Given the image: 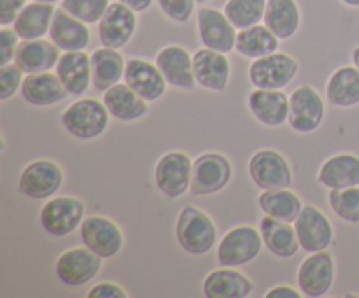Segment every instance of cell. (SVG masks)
Masks as SVG:
<instances>
[{
    "label": "cell",
    "mask_w": 359,
    "mask_h": 298,
    "mask_svg": "<svg viewBox=\"0 0 359 298\" xmlns=\"http://www.w3.org/2000/svg\"><path fill=\"white\" fill-rule=\"evenodd\" d=\"M217 230L209 214L186 205L175 221V238L186 252L195 256L207 255L216 244Z\"/></svg>",
    "instance_id": "6da1fadb"
},
{
    "label": "cell",
    "mask_w": 359,
    "mask_h": 298,
    "mask_svg": "<svg viewBox=\"0 0 359 298\" xmlns=\"http://www.w3.org/2000/svg\"><path fill=\"white\" fill-rule=\"evenodd\" d=\"M109 116L104 102L95 98H83L74 102L62 114V123L67 132L81 140H91L100 137L109 126Z\"/></svg>",
    "instance_id": "7a4b0ae2"
},
{
    "label": "cell",
    "mask_w": 359,
    "mask_h": 298,
    "mask_svg": "<svg viewBox=\"0 0 359 298\" xmlns=\"http://www.w3.org/2000/svg\"><path fill=\"white\" fill-rule=\"evenodd\" d=\"M41 226L51 237H67L84 221V202L77 196H56L42 205Z\"/></svg>",
    "instance_id": "3957f363"
},
{
    "label": "cell",
    "mask_w": 359,
    "mask_h": 298,
    "mask_svg": "<svg viewBox=\"0 0 359 298\" xmlns=\"http://www.w3.org/2000/svg\"><path fill=\"white\" fill-rule=\"evenodd\" d=\"M262 248V231L255 230L248 224L237 226L221 238L219 245H217V263L221 266H231V269L248 265L259 255Z\"/></svg>",
    "instance_id": "277c9868"
},
{
    "label": "cell",
    "mask_w": 359,
    "mask_h": 298,
    "mask_svg": "<svg viewBox=\"0 0 359 298\" xmlns=\"http://www.w3.org/2000/svg\"><path fill=\"white\" fill-rule=\"evenodd\" d=\"M298 69L300 65L293 56L276 51L263 58L252 60L249 67V79L255 88L283 90L297 77Z\"/></svg>",
    "instance_id": "5b68a950"
},
{
    "label": "cell",
    "mask_w": 359,
    "mask_h": 298,
    "mask_svg": "<svg viewBox=\"0 0 359 298\" xmlns=\"http://www.w3.org/2000/svg\"><path fill=\"white\" fill-rule=\"evenodd\" d=\"M193 161L181 151L163 154L154 168V182L168 198H179L191 188Z\"/></svg>",
    "instance_id": "8992f818"
},
{
    "label": "cell",
    "mask_w": 359,
    "mask_h": 298,
    "mask_svg": "<svg viewBox=\"0 0 359 298\" xmlns=\"http://www.w3.org/2000/svg\"><path fill=\"white\" fill-rule=\"evenodd\" d=\"M298 290L309 298H321L332 290L335 280V262L328 249L311 252L298 269Z\"/></svg>",
    "instance_id": "52a82bcc"
},
{
    "label": "cell",
    "mask_w": 359,
    "mask_h": 298,
    "mask_svg": "<svg viewBox=\"0 0 359 298\" xmlns=\"http://www.w3.org/2000/svg\"><path fill=\"white\" fill-rule=\"evenodd\" d=\"M231 179V163L219 153L200 154L193 161L191 193L195 196L214 195L226 188Z\"/></svg>",
    "instance_id": "ba28073f"
},
{
    "label": "cell",
    "mask_w": 359,
    "mask_h": 298,
    "mask_svg": "<svg viewBox=\"0 0 359 298\" xmlns=\"http://www.w3.org/2000/svg\"><path fill=\"white\" fill-rule=\"evenodd\" d=\"M249 175L259 189H283L293 184V172L280 153L262 149L249 160Z\"/></svg>",
    "instance_id": "9c48e42d"
},
{
    "label": "cell",
    "mask_w": 359,
    "mask_h": 298,
    "mask_svg": "<svg viewBox=\"0 0 359 298\" xmlns=\"http://www.w3.org/2000/svg\"><path fill=\"white\" fill-rule=\"evenodd\" d=\"M63 182V172L51 160H35L23 168L18 181L21 195L32 200H46L55 195Z\"/></svg>",
    "instance_id": "30bf717a"
},
{
    "label": "cell",
    "mask_w": 359,
    "mask_h": 298,
    "mask_svg": "<svg viewBox=\"0 0 359 298\" xmlns=\"http://www.w3.org/2000/svg\"><path fill=\"white\" fill-rule=\"evenodd\" d=\"M200 41L205 48L228 55L237 46V28L233 27L224 11L202 7L196 13Z\"/></svg>",
    "instance_id": "8fae6325"
},
{
    "label": "cell",
    "mask_w": 359,
    "mask_h": 298,
    "mask_svg": "<svg viewBox=\"0 0 359 298\" xmlns=\"http://www.w3.org/2000/svg\"><path fill=\"white\" fill-rule=\"evenodd\" d=\"M102 259L90 248H74L62 252L56 259V276L65 286L79 287L90 283L98 276L102 269Z\"/></svg>",
    "instance_id": "7c38bea8"
},
{
    "label": "cell",
    "mask_w": 359,
    "mask_h": 298,
    "mask_svg": "<svg viewBox=\"0 0 359 298\" xmlns=\"http://www.w3.org/2000/svg\"><path fill=\"white\" fill-rule=\"evenodd\" d=\"M135 28V11L118 0L107 7L102 20L98 21V39L104 48L121 49L132 41Z\"/></svg>",
    "instance_id": "4fadbf2b"
},
{
    "label": "cell",
    "mask_w": 359,
    "mask_h": 298,
    "mask_svg": "<svg viewBox=\"0 0 359 298\" xmlns=\"http://www.w3.org/2000/svg\"><path fill=\"white\" fill-rule=\"evenodd\" d=\"M325 119V104L312 86H300L290 97V123L298 133H312Z\"/></svg>",
    "instance_id": "5bb4252c"
},
{
    "label": "cell",
    "mask_w": 359,
    "mask_h": 298,
    "mask_svg": "<svg viewBox=\"0 0 359 298\" xmlns=\"http://www.w3.org/2000/svg\"><path fill=\"white\" fill-rule=\"evenodd\" d=\"M81 238L84 245L97 252L100 258H114L123 248V231L112 219L104 216L84 217L81 223Z\"/></svg>",
    "instance_id": "9a60e30c"
},
{
    "label": "cell",
    "mask_w": 359,
    "mask_h": 298,
    "mask_svg": "<svg viewBox=\"0 0 359 298\" xmlns=\"http://www.w3.org/2000/svg\"><path fill=\"white\" fill-rule=\"evenodd\" d=\"M300 248L307 252L325 251L333 242V226L328 217L314 205H304L294 221Z\"/></svg>",
    "instance_id": "2e32d148"
},
{
    "label": "cell",
    "mask_w": 359,
    "mask_h": 298,
    "mask_svg": "<svg viewBox=\"0 0 359 298\" xmlns=\"http://www.w3.org/2000/svg\"><path fill=\"white\" fill-rule=\"evenodd\" d=\"M196 84L210 91H224L230 83V62L226 55L203 46L193 55Z\"/></svg>",
    "instance_id": "e0dca14e"
},
{
    "label": "cell",
    "mask_w": 359,
    "mask_h": 298,
    "mask_svg": "<svg viewBox=\"0 0 359 298\" xmlns=\"http://www.w3.org/2000/svg\"><path fill=\"white\" fill-rule=\"evenodd\" d=\"M125 83L146 102H154L163 97L167 81L158 65L140 58H130L125 67Z\"/></svg>",
    "instance_id": "ac0fdd59"
},
{
    "label": "cell",
    "mask_w": 359,
    "mask_h": 298,
    "mask_svg": "<svg viewBox=\"0 0 359 298\" xmlns=\"http://www.w3.org/2000/svg\"><path fill=\"white\" fill-rule=\"evenodd\" d=\"M60 51L62 49L53 41L46 39H34V41L20 42L14 56V63L23 70L25 74H41L49 72L58 65Z\"/></svg>",
    "instance_id": "d6986e66"
},
{
    "label": "cell",
    "mask_w": 359,
    "mask_h": 298,
    "mask_svg": "<svg viewBox=\"0 0 359 298\" xmlns=\"http://www.w3.org/2000/svg\"><path fill=\"white\" fill-rule=\"evenodd\" d=\"M156 65L170 86L191 90L195 86L193 56L181 46H167L156 55Z\"/></svg>",
    "instance_id": "ffe728a7"
},
{
    "label": "cell",
    "mask_w": 359,
    "mask_h": 298,
    "mask_svg": "<svg viewBox=\"0 0 359 298\" xmlns=\"http://www.w3.org/2000/svg\"><path fill=\"white\" fill-rule=\"evenodd\" d=\"M69 91L62 84L60 77L51 72L27 74L21 84V97L34 107H49L65 100Z\"/></svg>",
    "instance_id": "44dd1931"
},
{
    "label": "cell",
    "mask_w": 359,
    "mask_h": 298,
    "mask_svg": "<svg viewBox=\"0 0 359 298\" xmlns=\"http://www.w3.org/2000/svg\"><path fill=\"white\" fill-rule=\"evenodd\" d=\"M202 290L207 298H248L255 293V284L238 270L221 266L205 277Z\"/></svg>",
    "instance_id": "7402d4cb"
},
{
    "label": "cell",
    "mask_w": 359,
    "mask_h": 298,
    "mask_svg": "<svg viewBox=\"0 0 359 298\" xmlns=\"http://www.w3.org/2000/svg\"><path fill=\"white\" fill-rule=\"evenodd\" d=\"M249 111L262 125L280 126L290 118V98L280 90L256 88L248 98Z\"/></svg>",
    "instance_id": "603a6c76"
},
{
    "label": "cell",
    "mask_w": 359,
    "mask_h": 298,
    "mask_svg": "<svg viewBox=\"0 0 359 298\" xmlns=\"http://www.w3.org/2000/svg\"><path fill=\"white\" fill-rule=\"evenodd\" d=\"M49 37L62 51H84L90 44V30L86 23L70 16L62 7L55 11Z\"/></svg>",
    "instance_id": "cb8c5ba5"
},
{
    "label": "cell",
    "mask_w": 359,
    "mask_h": 298,
    "mask_svg": "<svg viewBox=\"0 0 359 298\" xmlns=\"http://www.w3.org/2000/svg\"><path fill=\"white\" fill-rule=\"evenodd\" d=\"M56 76L69 95H83L91 83V60L84 51H65L56 65Z\"/></svg>",
    "instance_id": "d4e9b609"
},
{
    "label": "cell",
    "mask_w": 359,
    "mask_h": 298,
    "mask_svg": "<svg viewBox=\"0 0 359 298\" xmlns=\"http://www.w3.org/2000/svg\"><path fill=\"white\" fill-rule=\"evenodd\" d=\"M259 231H262L263 244L277 258H293L302 249L297 230L286 221H279L265 214V217L259 221Z\"/></svg>",
    "instance_id": "484cf974"
},
{
    "label": "cell",
    "mask_w": 359,
    "mask_h": 298,
    "mask_svg": "<svg viewBox=\"0 0 359 298\" xmlns=\"http://www.w3.org/2000/svg\"><path fill=\"white\" fill-rule=\"evenodd\" d=\"M111 112L112 118L119 121H137L147 114V104L142 97L135 93L128 84H114L104 91V100H102Z\"/></svg>",
    "instance_id": "4316f807"
},
{
    "label": "cell",
    "mask_w": 359,
    "mask_h": 298,
    "mask_svg": "<svg viewBox=\"0 0 359 298\" xmlns=\"http://www.w3.org/2000/svg\"><path fill=\"white\" fill-rule=\"evenodd\" d=\"M55 11V4H42L32 0L21 9V13L14 20V32L20 35L21 41L42 39L46 34H49Z\"/></svg>",
    "instance_id": "83f0119b"
},
{
    "label": "cell",
    "mask_w": 359,
    "mask_h": 298,
    "mask_svg": "<svg viewBox=\"0 0 359 298\" xmlns=\"http://www.w3.org/2000/svg\"><path fill=\"white\" fill-rule=\"evenodd\" d=\"M91 60V83L95 90L107 91L114 84L119 83V79L125 77V60L116 49L100 48L95 49L90 55Z\"/></svg>",
    "instance_id": "f1b7e54d"
},
{
    "label": "cell",
    "mask_w": 359,
    "mask_h": 298,
    "mask_svg": "<svg viewBox=\"0 0 359 298\" xmlns=\"http://www.w3.org/2000/svg\"><path fill=\"white\" fill-rule=\"evenodd\" d=\"M318 181L330 189L359 186V158L354 154H335L319 168Z\"/></svg>",
    "instance_id": "f546056e"
},
{
    "label": "cell",
    "mask_w": 359,
    "mask_h": 298,
    "mask_svg": "<svg viewBox=\"0 0 359 298\" xmlns=\"http://www.w3.org/2000/svg\"><path fill=\"white\" fill-rule=\"evenodd\" d=\"M300 7L297 0H266L265 21L266 27L279 37V41H287L300 28Z\"/></svg>",
    "instance_id": "4dcf8cb0"
},
{
    "label": "cell",
    "mask_w": 359,
    "mask_h": 298,
    "mask_svg": "<svg viewBox=\"0 0 359 298\" xmlns=\"http://www.w3.org/2000/svg\"><path fill=\"white\" fill-rule=\"evenodd\" d=\"M258 205L263 210V214L276 217L279 221H286V223H294L300 216L302 209H304L300 196L291 191L290 188L265 189L258 196Z\"/></svg>",
    "instance_id": "1f68e13d"
},
{
    "label": "cell",
    "mask_w": 359,
    "mask_h": 298,
    "mask_svg": "<svg viewBox=\"0 0 359 298\" xmlns=\"http://www.w3.org/2000/svg\"><path fill=\"white\" fill-rule=\"evenodd\" d=\"M326 97L335 107H354L359 104V69L342 67L330 76Z\"/></svg>",
    "instance_id": "d6a6232c"
},
{
    "label": "cell",
    "mask_w": 359,
    "mask_h": 298,
    "mask_svg": "<svg viewBox=\"0 0 359 298\" xmlns=\"http://www.w3.org/2000/svg\"><path fill=\"white\" fill-rule=\"evenodd\" d=\"M235 49L245 58L258 60L279 49V37H276V34L266 25L258 23L255 27L238 30Z\"/></svg>",
    "instance_id": "836d02e7"
},
{
    "label": "cell",
    "mask_w": 359,
    "mask_h": 298,
    "mask_svg": "<svg viewBox=\"0 0 359 298\" xmlns=\"http://www.w3.org/2000/svg\"><path fill=\"white\" fill-rule=\"evenodd\" d=\"M266 0H228L224 14L237 30L255 27L265 18Z\"/></svg>",
    "instance_id": "e575fe53"
},
{
    "label": "cell",
    "mask_w": 359,
    "mask_h": 298,
    "mask_svg": "<svg viewBox=\"0 0 359 298\" xmlns=\"http://www.w3.org/2000/svg\"><path fill=\"white\" fill-rule=\"evenodd\" d=\"M330 207L340 219L347 223H359V188L332 189L328 195Z\"/></svg>",
    "instance_id": "d590c367"
},
{
    "label": "cell",
    "mask_w": 359,
    "mask_h": 298,
    "mask_svg": "<svg viewBox=\"0 0 359 298\" xmlns=\"http://www.w3.org/2000/svg\"><path fill=\"white\" fill-rule=\"evenodd\" d=\"M111 6L109 0H62L60 7L86 25L98 23Z\"/></svg>",
    "instance_id": "8d00e7d4"
},
{
    "label": "cell",
    "mask_w": 359,
    "mask_h": 298,
    "mask_svg": "<svg viewBox=\"0 0 359 298\" xmlns=\"http://www.w3.org/2000/svg\"><path fill=\"white\" fill-rule=\"evenodd\" d=\"M23 70L16 63H7L0 67V100H9L23 84Z\"/></svg>",
    "instance_id": "74e56055"
},
{
    "label": "cell",
    "mask_w": 359,
    "mask_h": 298,
    "mask_svg": "<svg viewBox=\"0 0 359 298\" xmlns=\"http://www.w3.org/2000/svg\"><path fill=\"white\" fill-rule=\"evenodd\" d=\"M196 0H158L161 13L175 23H186L195 13Z\"/></svg>",
    "instance_id": "f35d334b"
},
{
    "label": "cell",
    "mask_w": 359,
    "mask_h": 298,
    "mask_svg": "<svg viewBox=\"0 0 359 298\" xmlns=\"http://www.w3.org/2000/svg\"><path fill=\"white\" fill-rule=\"evenodd\" d=\"M18 39H20V35L14 32V28L11 30V28L2 27V30H0V65H7L11 60H14L16 49L20 46Z\"/></svg>",
    "instance_id": "ab89813d"
},
{
    "label": "cell",
    "mask_w": 359,
    "mask_h": 298,
    "mask_svg": "<svg viewBox=\"0 0 359 298\" xmlns=\"http://www.w3.org/2000/svg\"><path fill=\"white\" fill-rule=\"evenodd\" d=\"M25 6L27 0H0V25L2 27L13 25Z\"/></svg>",
    "instance_id": "60d3db41"
},
{
    "label": "cell",
    "mask_w": 359,
    "mask_h": 298,
    "mask_svg": "<svg viewBox=\"0 0 359 298\" xmlns=\"http://www.w3.org/2000/svg\"><path fill=\"white\" fill-rule=\"evenodd\" d=\"M97 297H102V298H126V297H128V293H126V291L123 290L119 284L98 283V284H95V286L91 287L90 291H88V298H97Z\"/></svg>",
    "instance_id": "b9f144b4"
},
{
    "label": "cell",
    "mask_w": 359,
    "mask_h": 298,
    "mask_svg": "<svg viewBox=\"0 0 359 298\" xmlns=\"http://www.w3.org/2000/svg\"><path fill=\"white\" fill-rule=\"evenodd\" d=\"M265 297L266 298H298L302 297V293H298V291L291 286H276L270 291H266Z\"/></svg>",
    "instance_id": "7bdbcfd3"
},
{
    "label": "cell",
    "mask_w": 359,
    "mask_h": 298,
    "mask_svg": "<svg viewBox=\"0 0 359 298\" xmlns=\"http://www.w3.org/2000/svg\"><path fill=\"white\" fill-rule=\"evenodd\" d=\"M121 4H125V6H128L130 9H133L135 13H144V11H147L151 7V4H153V0H119Z\"/></svg>",
    "instance_id": "ee69618b"
},
{
    "label": "cell",
    "mask_w": 359,
    "mask_h": 298,
    "mask_svg": "<svg viewBox=\"0 0 359 298\" xmlns=\"http://www.w3.org/2000/svg\"><path fill=\"white\" fill-rule=\"evenodd\" d=\"M353 62H354V65H356L359 69V48H356L353 51Z\"/></svg>",
    "instance_id": "f6af8a7d"
},
{
    "label": "cell",
    "mask_w": 359,
    "mask_h": 298,
    "mask_svg": "<svg viewBox=\"0 0 359 298\" xmlns=\"http://www.w3.org/2000/svg\"><path fill=\"white\" fill-rule=\"evenodd\" d=\"M342 2L349 7H359V0H342Z\"/></svg>",
    "instance_id": "bcb514c9"
},
{
    "label": "cell",
    "mask_w": 359,
    "mask_h": 298,
    "mask_svg": "<svg viewBox=\"0 0 359 298\" xmlns=\"http://www.w3.org/2000/svg\"><path fill=\"white\" fill-rule=\"evenodd\" d=\"M35 2H42V4H56V2H62V0H35Z\"/></svg>",
    "instance_id": "7dc6e473"
},
{
    "label": "cell",
    "mask_w": 359,
    "mask_h": 298,
    "mask_svg": "<svg viewBox=\"0 0 359 298\" xmlns=\"http://www.w3.org/2000/svg\"><path fill=\"white\" fill-rule=\"evenodd\" d=\"M205 2H209V0H196V4H205Z\"/></svg>",
    "instance_id": "c3c4849f"
}]
</instances>
